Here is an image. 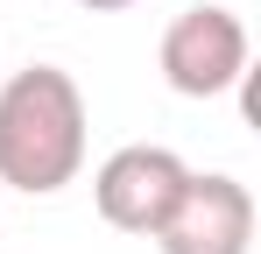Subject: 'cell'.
Wrapping results in <instances>:
<instances>
[{
	"label": "cell",
	"instance_id": "7a4b0ae2",
	"mask_svg": "<svg viewBox=\"0 0 261 254\" xmlns=\"http://www.w3.org/2000/svg\"><path fill=\"white\" fill-rule=\"evenodd\" d=\"M163 78L184 99H219L247 78V29L233 7H184L163 29Z\"/></svg>",
	"mask_w": 261,
	"mask_h": 254
},
{
	"label": "cell",
	"instance_id": "5b68a950",
	"mask_svg": "<svg viewBox=\"0 0 261 254\" xmlns=\"http://www.w3.org/2000/svg\"><path fill=\"white\" fill-rule=\"evenodd\" d=\"M78 7H92V14H120V7H134V0H78Z\"/></svg>",
	"mask_w": 261,
	"mask_h": 254
},
{
	"label": "cell",
	"instance_id": "3957f363",
	"mask_svg": "<svg viewBox=\"0 0 261 254\" xmlns=\"http://www.w3.org/2000/svg\"><path fill=\"white\" fill-rule=\"evenodd\" d=\"M155 247L163 254H247L254 247V191L240 176H184L170 219L155 226Z\"/></svg>",
	"mask_w": 261,
	"mask_h": 254
},
{
	"label": "cell",
	"instance_id": "277c9868",
	"mask_svg": "<svg viewBox=\"0 0 261 254\" xmlns=\"http://www.w3.org/2000/svg\"><path fill=\"white\" fill-rule=\"evenodd\" d=\"M184 156L176 148H155V141H134V148H113L99 176H92V198H99V219L120 226V233H148L170 219L176 191H184Z\"/></svg>",
	"mask_w": 261,
	"mask_h": 254
},
{
	"label": "cell",
	"instance_id": "6da1fadb",
	"mask_svg": "<svg viewBox=\"0 0 261 254\" xmlns=\"http://www.w3.org/2000/svg\"><path fill=\"white\" fill-rule=\"evenodd\" d=\"M85 169V92L57 64H29L0 85V184L49 198Z\"/></svg>",
	"mask_w": 261,
	"mask_h": 254
}]
</instances>
